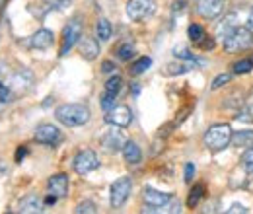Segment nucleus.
<instances>
[{
	"label": "nucleus",
	"instance_id": "a19ab883",
	"mask_svg": "<svg viewBox=\"0 0 253 214\" xmlns=\"http://www.w3.org/2000/svg\"><path fill=\"white\" fill-rule=\"evenodd\" d=\"M250 28L253 30V8H252V12H250Z\"/></svg>",
	"mask_w": 253,
	"mask_h": 214
},
{
	"label": "nucleus",
	"instance_id": "5701e85b",
	"mask_svg": "<svg viewBox=\"0 0 253 214\" xmlns=\"http://www.w3.org/2000/svg\"><path fill=\"white\" fill-rule=\"evenodd\" d=\"M150 66H152V59H150V57H140L138 61L132 62V66H130V74L138 76V74L146 72V70H148Z\"/></svg>",
	"mask_w": 253,
	"mask_h": 214
},
{
	"label": "nucleus",
	"instance_id": "4be33fe9",
	"mask_svg": "<svg viewBox=\"0 0 253 214\" xmlns=\"http://www.w3.org/2000/svg\"><path fill=\"white\" fill-rule=\"evenodd\" d=\"M203 197H205V185L197 183L193 189H191L189 197H187V207H189V209H195V207L201 203Z\"/></svg>",
	"mask_w": 253,
	"mask_h": 214
},
{
	"label": "nucleus",
	"instance_id": "f8f14e48",
	"mask_svg": "<svg viewBox=\"0 0 253 214\" xmlns=\"http://www.w3.org/2000/svg\"><path fill=\"white\" fill-rule=\"evenodd\" d=\"M119 128H121V127H115V125H113V128H109L107 132L101 134L99 142H101V146H103L107 152H119V150H123L126 140Z\"/></svg>",
	"mask_w": 253,
	"mask_h": 214
},
{
	"label": "nucleus",
	"instance_id": "f704fd0d",
	"mask_svg": "<svg viewBox=\"0 0 253 214\" xmlns=\"http://www.w3.org/2000/svg\"><path fill=\"white\" fill-rule=\"evenodd\" d=\"M197 47L199 49H203V51H212L214 47H216V41L212 39V37H209V35H205L199 43H197Z\"/></svg>",
	"mask_w": 253,
	"mask_h": 214
},
{
	"label": "nucleus",
	"instance_id": "ea45409f",
	"mask_svg": "<svg viewBox=\"0 0 253 214\" xmlns=\"http://www.w3.org/2000/svg\"><path fill=\"white\" fill-rule=\"evenodd\" d=\"M55 203H57V197H55V195H51V193H49V195H47V197H45V205H55Z\"/></svg>",
	"mask_w": 253,
	"mask_h": 214
},
{
	"label": "nucleus",
	"instance_id": "20e7f679",
	"mask_svg": "<svg viewBox=\"0 0 253 214\" xmlns=\"http://www.w3.org/2000/svg\"><path fill=\"white\" fill-rule=\"evenodd\" d=\"M82 37V22L80 18H72L63 30V41H61V51H59V57H66L72 47L80 41Z\"/></svg>",
	"mask_w": 253,
	"mask_h": 214
},
{
	"label": "nucleus",
	"instance_id": "72a5a7b5",
	"mask_svg": "<svg viewBox=\"0 0 253 214\" xmlns=\"http://www.w3.org/2000/svg\"><path fill=\"white\" fill-rule=\"evenodd\" d=\"M115 97H117V95L103 92V95H101V101H99V103H101V109H103V111H109V109L115 105Z\"/></svg>",
	"mask_w": 253,
	"mask_h": 214
},
{
	"label": "nucleus",
	"instance_id": "9d476101",
	"mask_svg": "<svg viewBox=\"0 0 253 214\" xmlns=\"http://www.w3.org/2000/svg\"><path fill=\"white\" fill-rule=\"evenodd\" d=\"M33 84V72L32 70H28V68H22V70H18L10 80H8V88H10V92L14 93V95H22V93H26L30 88H32Z\"/></svg>",
	"mask_w": 253,
	"mask_h": 214
},
{
	"label": "nucleus",
	"instance_id": "2eb2a0df",
	"mask_svg": "<svg viewBox=\"0 0 253 214\" xmlns=\"http://www.w3.org/2000/svg\"><path fill=\"white\" fill-rule=\"evenodd\" d=\"M78 49H80L82 59H86V61H95L99 57V43H97L95 37L82 35L80 41H78Z\"/></svg>",
	"mask_w": 253,
	"mask_h": 214
},
{
	"label": "nucleus",
	"instance_id": "412c9836",
	"mask_svg": "<svg viewBox=\"0 0 253 214\" xmlns=\"http://www.w3.org/2000/svg\"><path fill=\"white\" fill-rule=\"evenodd\" d=\"M195 64L191 62H171V64H168L166 66V70H164V74H168V76H175V74H185V72H189L191 68H193Z\"/></svg>",
	"mask_w": 253,
	"mask_h": 214
},
{
	"label": "nucleus",
	"instance_id": "e433bc0d",
	"mask_svg": "<svg viewBox=\"0 0 253 214\" xmlns=\"http://www.w3.org/2000/svg\"><path fill=\"white\" fill-rule=\"evenodd\" d=\"M193 177H195V166L189 162V164H185V181L191 183V181H193Z\"/></svg>",
	"mask_w": 253,
	"mask_h": 214
},
{
	"label": "nucleus",
	"instance_id": "f257e3e1",
	"mask_svg": "<svg viewBox=\"0 0 253 214\" xmlns=\"http://www.w3.org/2000/svg\"><path fill=\"white\" fill-rule=\"evenodd\" d=\"M55 117L64 127H82L90 121L92 111L84 103H64L55 109Z\"/></svg>",
	"mask_w": 253,
	"mask_h": 214
},
{
	"label": "nucleus",
	"instance_id": "39448f33",
	"mask_svg": "<svg viewBox=\"0 0 253 214\" xmlns=\"http://www.w3.org/2000/svg\"><path fill=\"white\" fill-rule=\"evenodd\" d=\"M156 12V0H128L126 2V16L132 22H144Z\"/></svg>",
	"mask_w": 253,
	"mask_h": 214
},
{
	"label": "nucleus",
	"instance_id": "a878e982",
	"mask_svg": "<svg viewBox=\"0 0 253 214\" xmlns=\"http://www.w3.org/2000/svg\"><path fill=\"white\" fill-rule=\"evenodd\" d=\"M252 70H253V57L252 59H244V61L234 62V66H232V72L234 74H248Z\"/></svg>",
	"mask_w": 253,
	"mask_h": 214
},
{
	"label": "nucleus",
	"instance_id": "7ed1b4c3",
	"mask_svg": "<svg viewBox=\"0 0 253 214\" xmlns=\"http://www.w3.org/2000/svg\"><path fill=\"white\" fill-rule=\"evenodd\" d=\"M253 47V33L250 28H244V26H236L224 35V51L234 55V53H240V51H246V49H252Z\"/></svg>",
	"mask_w": 253,
	"mask_h": 214
},
{
	"label": "nucleus",
	"instance_id": "0eeeda50",
	"mask_svg": "<svg viewBox=\"0 0 253 214\" xmlns=\"http://www.w3.org/2000/svg\"><path fill=\"white\" fill-rule=\"evenodd\" d=\"M132 193V179L130 177H119L115 183L111 185V193H109V203L113 209H121L128 201Z\"/></svg>",
	"mask_w": 253,
	"mask_h": 214
},
{
	"label": "nucleus",
	"instance_id": "dca6fc26",
	"mask_svg": "<svg viewBox=\"0 0 253 214\" xmlns=\"http://www.w3.org/2000/svg\"><path fill=\"white\" fill-rule=\"evenodd\" d=\"M47 189L51 195H55L57 199H64L68 195V175L66 173H55L53 177H49Z\"/></svg>",
	"mask_w": 253,
	"mask_h": 214
},
{
	"label": "nucleus",
	"instance_id": "ddd939ff",
	"mask_svg": "<svg viewBox=\"0 0 253 214\" xmlns=\"http://www.w3.org/2000/svg\"><path fill=\"white\" fill-rule=\"evenodd\" d=\"M226 8V0H199L197 14L205 20H216Z\"/></svg>",
	"mask_w": 253,
	"mask_h": 214
},
{
	"label": "nucleus",
	"instance_id": "b1692460",
	"mask_svg": "<svg viewBox=\"0 0 253 214\" xmlns=\"http://www.w3.org/2000/svg\"><path fill=\"white\" fill-rule=\"evenodd\" d=\"M173 55L177 57V59H181V61H189L193 64H203V61L197 57V55H193L189 49H185V47H175L173 49Z\"/></svg>",
	"mask_w": 253,
	"mask_h": 214
},
{
	"label": "nucleus",
	"instance_id": "f03ea898",
	"mask_svg": "<svg viewBox=\"0 0 253 214\" xmlns=\"http://www.w3.org/2000/svg\"><path fill=\"white\" fill-rule=\"evenodd\" d=\"M232 127L228 123H216L212 127H209V130L203 136L205 146L211 152H222L224 148H228L232 144Z\"/></svg>",
	"mask_w": 253,
	"mask_h": 214
},
{
	"label": "nucleus",
	"instance_id": "393cba45",
	"mask_svg": "<svg viewBox=\"0 0 253 214\" xmlns=\"http://www.w3.org/2000/svg\"><path fill=\"white\" fill-rule=\"evenodd\" d=\"M121 88H123V78L119 76V74H113L107 82H105V92L107 93H113V95H117V93L121 92Z\"/></svg>",
	"mask_w": 253,
	"mask_h": 214
},
{
	"label": "nucleus",
	"instance_id": "6ab92c4d",
	"mask_svg": "<svg viewBox=\"0 0 253 214\" xmlns=\"http://www.w3.org/2000/svg\"><path fill=\"white\" fill-rule=\"evenodd\" d=\"M232 146H236V148H252L253 130H236L232 134Z\"/></svg>",
	"mask_w": 253,
	"mask_h": 214
},
{
	"label": "nucleus",
	"instance_id": "4c0bfd02",
	"mask_svg": "<svg viewBox=\"0 0 253 214\" xmlns=\"http://www.w3.org/2000/svg\"><path fill=\"white\" fill-rule=\"evenodd\" d=\"M26 154H28V148H26V146H20V148L16 150V162L20 164V162L24 160V156H26Z\"/></svg>",
	"mask_w": 253,
	"mask_h": 214
},
{
	"label": "nucleus",
	"instance_id": "4468645a",
	"mask_svg": "<svg viewBox=\"0 0 253 214\" xmlns=\"http://www.w3.org/2000/svg\"><path fill=\"white\" fill-rule=\"evenodd\" d=\"M53 43H55V33L51 30H45V28L35 31L28 41L30 49H35V51H47Z\"/></svg>",
	"mask_w": 253,
	"mask_h": 214
},
{
	"label": "nucleus",
	"instance_id": "aec40b11",
	"mask_svg": "<svg viewBox=\"0 0 253 214\" xmlns=\"http://www.w3.org/2000/svg\"><path fill=\"white\" fill-rule=\"evenodd\" d=\"M95 33H97L99 41H107V39L111 37V33H113V28H111L109 20L99 18V20H97V26H95Z\"/></svg>",
	"mask_w": 253,
	"mask_h": 214
},
{
	"label": "nucleus",
	"instance_id": "58836bf2",
	"mask_svg": "<svg viewBox=\"0 0 253 214\" xmlns=\"http://www.w3.org/2000/svg\"><path fill=\"white\" fill-rule=\"evenodd\" d=\"M101 70H103V72H113V70H115V64L111 61H105L101 64Z\"/></svg>",
	"mask_w": 253,
	"mask_h": 214
},
{
	"label": "nucleus",
	"instance_id": "9b49d317",
	"mask_svg": "<svg viewBox=\"0 0 253 214\" xmlns=\"http://www.w3.org/2000/svg\"><path fill=\"white\" fill-rule=\"evenodd\" d=\"M105 123L107 125H115V127H121L125 128L132 123V111L128 105H113L109 111H105Z\"/></svg>",
	"mask_w": 253,
	"mask_h": 214
},
{
	"label": "nucleus",
	"instance_id": "2f4dec72",
	"mask_svg": "<svg viewBox=\"0 0 253 214\" xmlns=\"http://www.w3.org/2000/svg\"><path fill=\"white\" fill-rule=\"evenodd\" d=\"M230 80H232V74H228V72H224V74H218V76L212 80V84H211V90H212V92L220 90V88H224V86H226Z\"/></svg>",
	"mask_w": 253,
	"mask_h": 214
},
{
	"label": "nucleus",
	"instance_id": "7c9ffc66",
	"mask_svg": "<svg viewBox=\"0 0 253 214\" xmlns=\"http://www.w3.org/2000/svg\"><path fill=\"white\" fill-rule=\"evenodd\" d=\"M240 162H242V168H244L250 175H253V146L252 148H246V152H244Z\"/></svg>",
	"mask_w": 253,
	"mask_h": 214
},
{
	"label": "nucleus",
	"instance_id": "a211bd4d",
	"mask_svg": "<svg viewBox=\"0 0 253 214\" xmlns=\"http://www.w3.org/2000/svg\"><path fill=\"white\" fill-rule=\"evenodd\" d=\"M121 152H123V158H125L126 164H138L142 160V150L134 140H126Z\"/></svg>",
	"mask_w": 253,
	"mask_h": 214
},
{
	"label": "nucleus",
	"instance_id": "f3484780",
	"mask_svg": "<svg viewBox=\"0 0 253 214\" xmlns=\"http://www.w3.org/2000/svg\"><path fill=\"white\" fill-rule=\"evenodd\" d=\"M18 211L22 214H41L45 211V201H41L37 195H28L20 201Z\"/></svg>",
	"mask_w": 253,
	"mask_h": 214
},
{
	"label": "nucleus",
	"instance_id": "c85d7f7f",
	"mask_svg": "<svg viewBox=\"0 0 253 214\" xmlns=\"http://www.w3.org/2000/svg\"><path fill=\"white\" fill-rule=\"evenodd\" d=\"M74 213L76 214H95L97 213V207H95L94 201H82V203L76 205Z\"/></svg>",
	"mask_w": 253,
	"mask_h": 214
},
{
	"label": "nucleus",
	"instance_id": "c9c22d12",
	"mask_svg": "<svg viewBox=\"0 0 253 214\" xmlns=\"http://www.w3.org/2000/svg\"><path fill=\"white\" fill-rule=\"evenodd\" d=\"M248 213V207L240 205V203H234L230 209H228V214H246Z\"/></svg>",
	"mask_w": 253,
	"mask_h": 214
},
{
	"label": "nucleus",
	"instance_id": "423d86ee",
	"mask_svg": "<svg viewBox=\"0 0 253 214\" xmlns=\"http://www.w3.org/2000/svg\"><path fill=\"white\" fill-rule=\"evenodd\" d=\"M72 168H74V171L78 175H88V173H92L94 170L99 168V158L90 148L80 150V152L74 156V160H72Z\"/></svg>",
	"mask_w": 253,
	"mask_h": 214
},
{
	"label": "nucleus",
	"instance_id": "bb28decb",
	"mask_svg": "<svg viewBox=\"0 0 253 214\" xmlns=\"http://www.w3.org/2000/svg\"><path fill=\"white\" fill-rule=\"evenodd\" d=\"M115 55L119 57V61H130V59L134 57V45H130V43H123V45H119Z\"/></svg>",
	"mask_w": 253,
	"mask_h": 214
},
{
	"label": "nucleus",
	"instance_id": "473e14b6",
	"mask_svg": "<svg viewBox=\"0 0 253 214\" xmlns=\"http://www.w3.org/2000/svg\"><path fill=\"white\" fill-rule=\"evenodd\" d=\"M43 4L47 6V10H66L72 0H43Z\"/></svg>",
	"mask_w": 253,
	"mask_h": 214
},
{
	"label": "nucleus",
	"instance_id": "6e6552de",
	"mask_svg": "<svg viewBox=\"0 0 253 214\" xmlns=\"http://www.w3.org/2000/svg\"><path fill=\"white\" fill-rule=\"evenodd\" d=\"M142 199L146 203V207L142 209V213H160L162 207H166L173 197L169 193H164L158 189H152V187H144L142 191Z\"/></svg>",
	"mask_w": 253,
	"mask_h": 214
},
{
	"label": "nucleus",
	"instance_id": "1a4fd4ad",
	"mask_svg": "<svg viewBox=\"0 0 253 214\" xmlns=\"http://www.w3.org/2000/svg\"><path fill=\"white\" fill-rule=\"evenodd\" d=\"M35 142L39 144H45V146H57L61 140H63V132L59 130V127L51 125V123H43L35 128V134H33Z\"/></svg>",
	"mask_w": 253,
	"mask_h": 214
},
{
	"label": "nucleus",
	"instance_id": "c756f323",
	"mask_svg": "<svg viewBox=\"0 0 253 214\" xmlns=\"http://www.w3.org/2000/svg\"><path fill=\"white\" fill-rule=\"evenodd\" d=\"M236 121H240V123H253V105H252V103L244 105V107L238 111V115H236Z\"/></svg>",
	"mask_w": 253,
	"mask_h": 214
},
{
	"label": "nucleus",
	"instance_id": "cd10ccee",
	"mask_svg": "<svg viewBox=\"0 0 253 214\" xmlns=\"http://www.w3.org/2000/svg\"><path fill=\"white\" fill-rule=\"evenodd\" d=\"M187 35H189V39L197 45L207 33H205V30H203V26H199V24H191L189 30H187Z\"/></svg>",
	"mask_w": 253,
	"mask_h": 214
}]
</instances>
